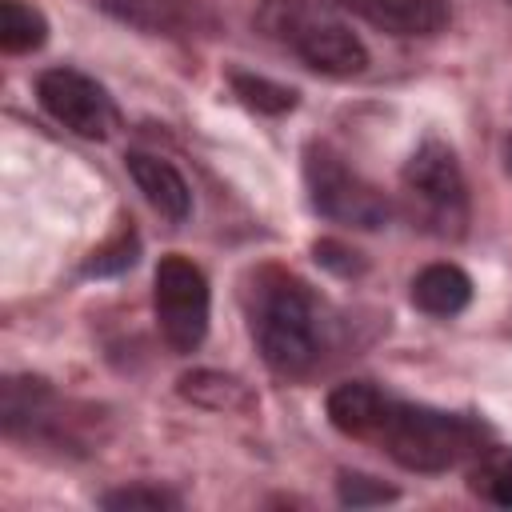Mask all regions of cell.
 <instances>
[{
  "label": "cell",
  "instance_id": "cell-10",
  "mask_svg": "<svg viewBox=\"0 0 512 512\" xmlns=\"http://www.w3.org/2000/svg\"><path fill=\"white\" fill-rule=\"evenodd\" d=\"M388 404H392V396H384L376 384H368V380H348V384H340V388L328 392V420H332L344 436L376 440Z\"/></svg>",
  "mask_w": 512,
  "mask_h": 512
},
{
  "label": "cell",
  "instance_id": "cell-11",
  "mask_svg": "<svg viewBox=\"0 0 512 512\" xmlns=\"http://www.w3.org/2000/svg\"><path fill=\"white\" fill-rule=\"evenodd\" d=\"M472 300V280L456 264H428L412 276V304L428 316H460Z\"/></svg>",
  "mask_w": 512,
  "mask_h": 512
},
{
  "label": "cell",
  "instance_id": "cell-14",
  "mask_svg": "<svg viewBox=\"0 0 512 512\" xmlns=\"http://www.w3.org/2000/svg\"><path fill=\"white\" fill-rule=\"evenodd\" d=\"M48 40V20L40 8L24 0H0V48L4 52H36Z\"/></svg>",
  "mask_w": 512,
  "mask_h": 512
},
{
  "label": "cell",
  "instance_id": "cell-18",
  "mask_svg": "<svg viewBox=\"0 0 512 512\" xmlns=\"http://www.w3.org/2000/svg\"><path fill=\"white\" fill-rule=\"evenodd\" d=\"M336 492H340V504H352V508H372V504L396 500V488L368 476V472H340Z\"/></svg>",
  "mask_w": 512,
  "mask_h": 512
},
{
  "label": "cell",
  "instance_id": "cell-6",
  "mask_svg": "<svg viewBox=\"0 0 512 512\" xmlns=\"http://www.w3.org/2000/svg\"><path fill=\"white\" fill-rule=\"evenodd\" d=\"M160 336L172 352H196L208 336V280L188 256H164L152 276Z\"/></svg>",
  "mask_w": 512,
  "mask_h": 512
},
{
  "label": "cell",
  "instance_id": "cell-12",
  "mask_svg": "<svg viewBox=\"0 0 512 512\" xmlns=\"http://www.w3.org/2000/svg\"><path fill=\"white\" fill-rule=\"evenodd\" d=\"M100 8L152 36H172L196 24V0H100Z\"/></svg>",
  "mask_w": 512,
  "mask_h": 512
},
{
  "label": "cell",
  "instance_id": "cell-21",
  "mask_svg": "<svg viewBox=\"0 0 512 512\" xmlns=\"http://www.w3.org/2000/svg\"><path fill=\"white\" fill-rule=\"evenodd\" d=\"M508 168H512V140H508Z\"/></svg>",
  "mask_w": 512,
  "mask_h": 512
},
{
  "label": "cell",
  "instance_id": "cell-16",
  "mask_svg": "<svg viewBox=\"0 0 512 512\" xmlns=\"http://www.w3.org/2000/svg\"><path fill=\"white\" fill-rule=\"evenodd\" d=\"M228 84H232V92L240 96V104H248V108H256V112L280 116V112H292V108H296V88L276 84V80H268V76L232 72Z\"/></svg>",
  "mask_w": 512,
  "mask_h": 512
},
{
  "label": "cell",
  "instance_id": "cell-1",
  "mask_svg": "<svg viewBox=\"0 0 512 512\" xmlns=\"http://www.w3.org/2000/svg\"><path fill=\"white\" fill-rule=\"evenodd\" d=\"M248 324L272 372L304 376L320 360V316L296 276L264 268L248 288Z\"/></svg>",
  "mask_w": 512,
  "mask_h": 512
},
{
  "label": "cell",
  "instance_id": "cell-17",
  "mask_svg": "<svg viewBox=\"0 0 512 512\" xmlns=\"http://www.w3.org/2000/svg\"><path fill=\"white\" fill-rule=\"evenodd\" d=\"M100 504L112 512H164V508H180V496L160 484H124L104 492Z\"/></svg>",
  "mask_w": 512,
  "mask_h": 512
},
{
  "label": "cell",
  "instance_id": "cell-13",
  "mask_svg": "<svg viewBox=\"0 0 512 512\" xmlns=\"http://www.w3.org/2000/svg\"><path fill=\"white\" fill-rule=\"evenodd\" d=\"M180 396L200 404V408H212V412H244L252 408V392L236 380V376H224V372H188L180 380Z\"/></svg>",
  "mask_w": 512,
  "mask_h": 512
},
{
  "label": "cell",
  "instance_id": "cell-19",
  "mask_svg": "<svg viewBox=\"0 0 512 512\" xmlns=\"http://www.w3.org/2000/svg\"><path fill=\"white\" fill-rule=\"evenodd\" d=\"M136 260V236H116L108 248H100V252H92V260H88V272L92 276H108V272H120V268H128Z\"/></svg>",
  "mask_w": 512,
  "mask_h": 512
},
{
  "label": "cell",
  "instance_id": "cell-20",
  "mask_svg": "<svg viewBox=\"0 0 512 512\" xmlns=\"http://www.w3.org/2000/svg\"><path fill=\"white\" fill-rule=\"evenodd\" d=\"M312 252H316V260H320L324 268H332V272H340V276H356V272H364L360 252L348 248V244H340V240H316Z\"/></svg>",
  "mask_w": 512,
  "mask_h": 512
},
{
  "label": "cell",
  "instance_id": "cell-4",
  "mask_svg": "<svg viewBox=\"0 0 512 512\" xmlns=\"http://www.w3.org/2000/svg\"><path fill=\"white\" fill-rule=\"evenodd\" d=\"M400 188L408 200V212L416 224H424L436 236H460L468 220V188L456 152L428 136L404 164Z\"/></svg>",
  "mask_w": 512,
  "mask_h": 512
},
{
  "label": "cell",
  "instance_id": "cell-9",
  "mask_svg": "<svg viewBox=\"0 0 512 512\" xmlns=\"http://www.w3.org/2000/svg\"><path fill=\"white\" fill-rule=\"evenodd\" d=\"M124 168H128L132 184L144 192V200H148L164 220H172V224H184V220H188V212H192V192H188V180H184L168 160H160V156H152V152H128Z\"/></svg>",
  "mask_w": 512,
  "mask_h": 512
},
{
  "label": "cell",
  "instance_id": "cell-5",
  "mask_svg": "<svg viewBox=\"0 0 512 512\" xmlns=\"http://www.w3.org/2000/svg\"><path fill=\"white\" fill-rule=\"evenodd\" d=\"M304 184H308V200L320 216L348 224V228H380L388 224V200L376 184H368L356 168L344 164V156H336L328 144H308L304 152Z\"/></svg>",
  "mask_w": 512,
  "mask_h": 512
},
{
  "label": "cell",
  "instance_id": "cell-2",
  "mask_svg": "<svg viewBox=\"0 0 512 512\" xmlns=\"http://www.w3.org/2000/svg\"><path fill=\"white\" fill-rule=\"evenodd\" d=\"M480 440V428L468 416L440 412L428 404H404L392 400L384 412V424L376 432V444L404 464L408 472H444L460 464Z\"/></svg>",
  "mask_w": 512,
  "mask_h": 512
},
{
  "label": "cell",
  "instance_id": "cell-3",
  "mask_svg": "<svg viewBox=\"0 0 512 512\" xmlns=\"http://www.w3.org/2000/svg\"><path fill=\"white\" fill-rule=\"evenodd\" d=\"M260 28L284 40L312 72L360 76L368 68L364 40L312 0H260Z\"/></svg>",
  "mask_w": 512,
  "mask_h": 512
},
{
  "label": "cell",
  "instance_id": "cell-7",
  "mask_svg": "<svg viewBox=\"0 0 512 512\" xmlns=\"http://www.w3.org/2000/svg\"><path fill=\"white\" fill-rule=\"evenodd\" d=\"M36 96L44 104V112L64 124L68 132L84 136V140H104L116 128V104L104 92V84H96L92 76L76 72V68H48L36 80Z\"/></svg>",
  "mask_w": 512,
  "mask_h": 512
},
{
  "label": "cell",
  "instance_id": "cell-15",
  "mask_svg": "<svg viewBox=\"0 0 512 512\" xmlns=\"http://www.w3.org/2000/svg\"><path fill=\"white\" fill-rule=\"evenodd\" d=\"M468 488L500 508H512V448H488L468 468Z\"/></svg>",
  "mask_w": 512,
  "mask_h": 512
},
{
  "label": "cell",
  "instance_id": "cell-8",
  "mask_svg": "<svg viewBox=\"0 0 512 512\" xmlns=\"http://www.w3.org/2000/svg\"><path fill=\"white\" fill-rule=\"evenodd\" d=\"M336 4L392 36H436L448 24L444 0H336Z\"/></svg>",
  "mask_w": 512,
  "mask_h": 512
}]
</instances>
